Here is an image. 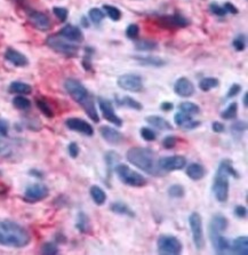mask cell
Instances as JSON below:
<instances>
[{
  "mask_svg": "<svg viewBox=\"0 0 248 255\" xmlns=\"http://www.w3.org/2000/svg\"><path fill=\"white\" fill-rule=\"evenodd\" d=\"M126 159L133 166H135L144 173L152 175V177H160L163 171L160 170L158 164V154L150 148L133 147L129 148L126 153Z\"/></svg>",
  "mask_w": 248,
  "mask_h": 255,
  "instance_id": "cell-1",
  "label": "cell"
},
{
  "mask_svg": "<svg viewBox=\"0 0 248 255\" xmlns=\"http://www.w3.org/2000/svg\"><path fill=\"white\" fill-rule=\"evenodd\" d=\"M30 242V233L23 226L13 221H0V245L22 249Z\"/></svg>",
  "mask_w": 248,
  "mask_h": 255,
  "instance_id": "cell-2",
  "label": "cell"
},
{
  "mask_svg": "<svg viewBox=\"0 0 248 255\" xmlns=\"http://www.w3.org/2000/svg\"><path fill=\"white\" fill-rule=\"evenodd\" d=\"M64 87L67 89L68 94L72 98V100H74V101L85 110V112L87 113L89 118L94 123H99V117L98 111H96L94 100H93L92 95L89 94L87 88H86L80 81L74 78H68L67 80L64 81Z\"/></svg>",
  "mask_w": 248,
  "mask_h": 255,
  "instance_id": "cell-3",
  "label": "cell"
},
{
  "mask_svg": "<svg viewBox=\"0 0 248 255\" xmlns=\"http://www.w3.org/2000/svg\"><path fill=\"white\" fill-rule=\"evenodd\" d=\"M229 177L239 178V173L235 170L231 160L224 159L219 165L213 182V192L219 203H226L229 199Z\"/></svg>",
  "mask_w": 248,
  "mask_h": 255,
  "instance_id": "cell-4",
  "label": "cell"
},
{
  "mask_svg": "<svg viewBox=\"0 0 248 255\" xmlns=\"http://www.w3.org/2000/svg\"><path fill=\"white\" fill-rule=\"evenodd\" d=\"M113 171L116 172L119 180L122 181L124 184L128 185V187L141 188L144 187V185L148 183V180L142 174L132 170V168L126 164H118Z\"/></svg>",
  "mask_w": 248,
  "mask_h": 255,
  "instance_id": "cell-5",
  "label": "cell"
},
{
  "mask_svg": "<svg viewBox=\"0 0 248 255\" xmlns=\"http://www.w3.org/2000/svg\"><path fill=\"white\" fill-rule=\"evenodd\" d=\"M46 44L50 50L67 57H75L79 53V47L77 45L64 39V38L58 36V34L57 36L53 34V36L48 37L46 39Z\"/></svg>",
  "mask_w": 248,
  "mask_h": 255,
  "instance_id": "cell-6",
  "label": "cell"
},
{
  "mask_svg": "<svg viewBox=\"0 0 248 255\" xmlns=\"http://www.w3.org/2000/svg\"><path fill=\"white\" fill-rule=\"evenodd\" d=\"M189 225H190L192 240H194L195 247L198 251H201L206 245L205 235H204V226H202V218L198 212L191 213L189 216Z\"/></svg>",
  "mask_w": 248,
  "mask_h": 255,
  "instance_id": "cell-7",
  "label": "cell"
},
{
  "mask_svg": "<svg viewBox=\"0 0 248 255\" xmlns=\"http://www.w3.org/2000/svg\"><path fill=\"white\" fill-rule=\"evenodd\" d=\"M157 247L158 253L164 255H177L183 250L181 240L173 235H160L157 240Z\"/></svg>",
  "mask_w": 248,
  "mask_h": 255,
  "instance_id": "cell-8",
  "label": "cell"
},
{
  "mask_svg": "<svg viewBox=\"0 0 248 255\" xmlns=\"http://www.w3.org/2000/svg\"><path fill=\"white\" fill-rule=\"evenodd\" d=\"M117 85L119 88L127 92L140 93L143 91V79L139 75H122L117 80Z\"/></svg>",
  "mask_w": 248,
  "mask_h": 255,
  "instance_id": "cell-9",
  "label": "cell"
},
{
  "mask_svg": "<svg viewBox=\"0 0 248 255\" xmlns=\"http://www.w3.org/2000/svg\"><path fill=\"white\" fill-rule=\"evenodd\" d=\"M187 158L180 154H174V156H168L160 158L158 164H159L160 170L163 172H174L181 171L187 166Z\"/></svg>",
  "mask_w": 248,
  "mask_h": 255,
  "instance_id": "cell-10",
  "label": "cell"
},
{
  "mask_svg": "<svg viewBox=\"0 0 248 255\" xmlns=\"http://www.w3.org/2000/svg\"><path fill=\"white\" fill-rule=\"evenodd\" d=\"M99 110L102 111V115L104 118L108 120L109 123H111L112 125H115L117 127H122L123 126V119L117 115L115 111V108H113L112 103L109 101V100L99 98L98 99Z\"/></svg>",
  "mask_w": 248,
  "mask_h": 255,
  "instance_id": "cell-11",
  "label": "cell"
},
{
  "mask_svg": "<svg viewBox=\"0 0 248 255\" xmlns=\"http://www.w3.org/2000/svg\"><path fill=\"white\" fill-rule=\"evenodd\" d=\"M208 235L213 245V249H214L216 253L223 254V253H226L230 250V242L225 238V237H223L221 235V231H219V230H216L215 228H213V227L209 226Z\"/></svg>",
  "mask_w": 248,
  "mask_h": 255,
  "instance_id": "cell-12",
  "label": "cell"
},
{
  "mask_svg": "<svg viewBox=\"0 0 248 255\" xmlns=\"http://www.w3.org/2000/svg\"><path fill=\"white\" fill-rule=\"evenodd\" d=\"M48 195H50V190H48L46 185L41 183H36L25 189L24 198H25V201L30 203H37L46 199Z\"/></svg>",
  "mask_w": 248,
  "mask_h": 255,
  "instance_id": "cell-13",
  "label": "cell"
},
{
  "mask_svg": "<svg viewBox=\"0 0 248 255\" xmlns=\"http://www.w3.org/2000/svg\"><path fill=\"white\" fill-rule=\"evenodd\" d=\"M158 23L166 29H178L189 26V20L181 14H173V15H164L158 19Z\"/></svg>",
  "mask_w": 248,
  "mask_h": 255,
  "instance_id": "cell-14",
  "label": "cell"
},
{
  "mask_svg": "<svg viewBox=\"0 0 248 255\" xmlns=\"http://www.w3.org/2000/svg\"><path fill=\"white\" fill-rule=\"evenodd\" d=\"M65 125L69 129L74 132L84 134L86 136H93L94 134V128L91 124L80 118H69L65 120Z\"/></svg>",
  "mask_w": 248,
  "mask_h": 255,
  "instance_id": "cell-15",
  "label": "cell"
},
{
  "mask_svg": "<svg viewBox=\"0 0 248 255\" xmlns=\"http://www.w3.org/2000/svg\"><path fill=\"white\" fill-rule=\"evenodd\" d=\"M99 134L111 146H119V144H122L125 141V137H124L123 134L111 126H101L99 127Z\"/></svg>",
  "mask_w": 248,
  "mask_h": 255,
  "instance_id": "cell-16",
  "label": "cell"
},
{
  "mask_svg": "<svg viewBox=\"0 0 248 255\" xmlns=\"http://www.w3.org/2000/svg\"><path fill=\"white\" fill-rule=\"evenodd\" d=\"M29 22L40 31H47L50 29V20L46 14L38 10H31L29 12Z\"/></svg>",
  "mask_w": 248,
  "mask_h": 255,
  "instance_id": "cell-17",
  "label": "cell"
},
{
  "mask_svg": "<svg viewBox=\"0 0 248 255\" xmlns=\"http://www.w3.org/2000/svg\"><path fill=\"white\" fill-rule=\"evenodd\" d=\"M174 123L176 124V126H178L183 130H191V129H195V128H197V127L200 126V122L195 120L194 118H192V116L188 115V113L182 112V111L175 113Z\"/></svg>",
  "mask_w": 248,
  "mask_h": 255,
  "instance_id": "cell-18",
  "label": "cell"
},
{
  "mask_svg": "<svg viewBox=\"0 0 248 255\" xmlns=\"http://www.w3.org/2000/svg\"><path fill=\"white\" fill-rule=\"evenodd\" d=\"M175 94L181 98H190L195 94V86L188 78H178L174 84Z\"/></svg>",
  "mask_w": 248,
  "mask_h": 255,
  "instance_id": "cell-19",
  "label": "cell"
},
{
  "mask_svg": "<svg viewBox=\"0 0 248 255\" xmlns=\"http://www.w3.org/2000/svg\"><path fill=\"white\" fill-rule=\"evenodd\" d=\"M58 36L71 41V43H81L84 40L82 31L78 26H72V24H67V26L62 27L60 32H58Z\"/></svg>",
  "mask_w": 248,
  "mask_h": 255,
  "instance_id": "cell-20",
  "label": "cell"
},
{
  "mask_svg": "<svg viewBox=\"0 0 248 255\" xmlns=\"http://www.w3.org/2000/svg\"><path fill=\"white\" fill-rule=\"evenodd\" d=\"M5 58L9 63H12L13 65L19 68L26 67V65L29 64V60H27L25 55L22 54L19 51L14 50V48H8V50L5 51Z\"/></svg>",
  "mask_w": 248,
  "mask_h": 255,
  "instance_id": "cell-21",
  "label": "cell"
},
{
  "mask_svg": "<svg viewBox=\"0 0 248 255\" xmlns=\"http://www.w3.org/2000/svg\"><path fill=\"white\" fill-rule=\"evenodd\" d=\"M134 60L143 67L161 68L166 65V61L158 56H134Z\"/></svg>",
  "mask_w": 248,
  "mask_h": 255,
  "instance_id": "cell-22",
  "label": "cell"
},
{
  "mask_svg": "<svg viewBox=\"0 0 248 255\" xmlns=\"http://www.w3.org/2000/svg\"><path fill=\"white\" fill-rule=\"evenodd\" d=\"M146 122L151 125L154 128H158V129H161V130H172L173 129V126H172V124L164 118V117H160V116H156V115H152V116H148L146 117Z\"/></svg>",
  "mask_w": 248,
  "mask_h": 255,
  "instance_id": "cell-23",
  "label": "cell"
},
{
  "mask_svg": "<svg viewBox=\"0 0 248 255\" xmlns=\"http://www.w3.org/2000/svg\"><path fill=\"white\" fill-rule=\"evenodd\" d=\"M187 175L192 181H200L206 175V170L201 164L191 163L187 167Z\"/></svg>",
  "mask_w": 248,
  "mask_h": 255,
  "instance_id": "cell-24",
  "label": "cell"
},
{
  "mask_svg": "<svg viewBox=\"0 0 248 255\" xmlns=\"http://www.w3.org/2000/svg\"><path fill=\"white\" fill-rule=\"evenodd\" d=\"M110 211L115 213V214L127 216V218H135V212L129 207L126 203L123 202H115L110 205Z\"/></svg>",
  "mask_w": 248,
  "mask_h": 255,
  "instance_id": "cell-25",
  "label": "cell"
},
{
  "mask_svg": "<svg viewBox=\"0 0 248 255\" xmlns=\"http://www.w3.org/2000/svg\"><path fill=\"white\" fill-rule=\"evenodd\" d=\"M230 250L232 253L238 255H247L248 254V238L247 236H240L233 240L232 244H230Z\"/></svg>",
  "mask_w": 248,
  "mask_h": 255,
  "instance_id": "cell-26",
  "label": "cell"
},
{
  "mask_svg": "<svg viewBox=\"0 0 248 255\" xmlns=\"http://www.w3.org/2000/svg\"><path fill=\"white\" fill-rule=\"evenodd\" d=\"M8 92L12 94H17V95H27L32 92V87L29 84L22 81H13L9 85Z\"/></svg>",
  "mask_w": 248,
  "mask_h": 255,
  "instance_id": "cell-27",
  "label": "cell"
},
{
  "mask_svg": "<svg viewBox=\"0 0 248 255\" xmlns=\"http://www.w3.org/2000/svg\"><path fill=\"white\" fill-rule=\"evenodd\" d=\"M89 194H91L93 202L98 206H102L105 204L106 194L101 187H99V185H93V187L89 189Z\"/></svg>",
  "mask_w": 248,
  "mask_h": 255,
  "instance_id": "cell-28",
  "label": "cell"
},
{
  "mask_svg": "<svg viewBox=\"0 0 248 255\" xmlns=\"http://www.w3.org/2000/svg\"><path fill=\"white\" fill-rule=\"evenodd\" d=\"M119 160H120V156L118 153H116V151L110 150V151H106L104 153V161H105L106 168H108L109 174H111V172L115 170V167L119 164Z\"/></svg>",
  "mask_w": 248,
  "mask_h": 255,
  "instance_id": "cell-29",
  "label": "cell"
},
{
  "mask_svg": "<svg viewBox=\"0 0 248 255\" xmlns=\"http://www.w3.org/2000/svg\"><path fill=\"white\" fill-rule=\"evenodd\" d=\"M157 41L152 39H137L135 41V50L139 51H152L158 50Z\"/></svg>",
  "mask_w": 248,
  "mask_h": 255,
  "instance_id": "cell-30",
  "label": "cell"
},
{
  "mask_svg": "<svg viewBox=\"0 0 248 255\" xmlns=\"http://www.w3.org/2000/svg\"><path fill=\"white\" fill-rule=\"evenodd\" d=\"M77 229L79 231L82 233H89L92 230V225L91 221H89V218L87 215L85 214L84 212H80L78 214V219H77Z\"/></svg>",
  "mask_w": 248,
  "mask_h": 255,
  "instance_id": "cell-31",
  "label": "cell"
},
{
  "mask_svg": "<svg viewBox=\"0 0 248 255\" xmlns=\"http://www.w3.org/2000/svg\"><path fill=\"white\" fill-rule=\"evenodd\" d=\"M209 226L213 227V228H215L216 230H219V231L223 232V231H225L226 229H228L229 221L224 215L216 214V215L213 216V219H212L211 223H209Z\"/></svg>",
  "mask_w": 248,
  "mask_h": 255,
  "instance_id": "cell-32",
  "label": "cell"
},
{
  "mask_svg": "<svg viewBox=\"0 0 248 255\" xmlns=\"http://www.w3.org/2000/svg\"><path fill=\"white\" fill-rule=\"evenodd\" d=\"M219 85H220V80L218 78H214V77L202 78L201 80L199 81V88H200L202 92L212 91V89L219 87Z\"/></svg>",
  "mask_w": 248,
  "mask_h": 255,
  "instance_id": "cell-33",
  "label": "cell"
},
{
  "mask_svg": "<svg viewBox=\"0 0 248 255\" xmlns=\"http://www.w3.org/2000/svg\"><path fill=\"white\" fill-rule=\"evenodd\" d=\"M238 115V104L236 102H231L221 113V118L224 120H232L237 118Z\"/></svg>",
  "mask_w": 248,
  "mask_h": 255,
  "instance_id": "cell-34",
  "label": "cell"
},
{
  "mask_svg": "<svg viewBox=\"0 0 248 255\" xmlns=\"http://www.w3.org/2000/svg\"><path fill=\"white\" fill-rule=\"evenodd\" d=\"M178 109H180V111L184 112V113H188V115H190V116L198 115V113L200 112V106L196 104V103H192V102L181 103V104L178 105Z\"/></svg>",
  "mask_w": 248,
  "mask_h": 255,
  "instance_id": "cell-35",
  "label": "cell"
},
{
  "mask_svg": "<svg viewBox=\"0 0 248 255\" xmlns=\"http://www.w3.org/2000/svg\"><path fill=\"white\" fill-rule=\"evenodd\" d=\"M120 105H124L126 106V108L128 109H133V110H136V111H140V110L143 109L142 104L139 101H136L135 99L130 98V96H124V98L120 100Z\"/></svg>",
  "mask_w": 248,
  "mask_h": 255,
  "instance_id": "cell-36",
  "label": "cell"
},
{
  "mask_svg": "<svg viewBox=\"0 0 248 255\" xmlns=\"http://www.w3.org/2000/svg\"><path fill=\"white\" fill-rule=\"evenodd\" d=\"M103 12H104L112 21H115V22H118V21L122 19V12H120L118 7L111 5H103Z\"/></svg>",
  "mask_w": 248,
  "mask_h": 255,
  "instance_id": "cell-37",
  "label": "cell"
},
{
  "mask_svg": "<svg viewBox=\"0 0 248 255\" xmlns=\"http://www.w3.org/2000/svg\"><path fill=\"white\" fill-rule=\"evenodd\" d=\"M36 104L38 106V109H39L40 111L47 117V118H53V117H54V111H53V109L50 108V105L48 104L47 101H45L44 99H37L36 100Z\"/></svg>",
  "mask_w": 248,
  "mask_h": 255,
  "instance_id": "cell-38",
  "label": "cell"
},
{
  "mask_svg": "<svg viewBox=\"0 0 248 255\" xmlns=\"http://www.w3.org/2000/svg\"><path fill=\"white\" fill-rule=\"evenodd\" d=\"M168 195L172 198L181 199L185 196V189L182 184H173L168 188Z\"/></svg>",
  "mask_w": 248,
  "mask_h": 255,
  "instance_id": "cell-39",
  "label": "cell"
},
{
  "mask_svg": "<svg viewBox=\"0 0 248 255\" xmlns=\"http://www.w3.org/2000/svg\"><path fill=\"white\" fill-rule=\"evenodd\" d=\"M13 104L16 109H19V110H27V109H30L31 102L29 99L24 98L23 95H17L13 99Z\"/></svg>",
  "mask_w": 248,
  "mask_h": 255,
  "instance_id": "cell-40",
  "label": "cell"
},
{
  "mask_svg": "<svg viewBox=\"0 0 248 255\" xmlns=\"http://www.w3.org/2000/svg\"><path fill=\"white\" fill-rule=\"evenodd\" d=\"M88 16L93 23L99 24L103 20H104L105 13L103 12L101 8H92L91 10H89Z\"/></svg>",
  "mask_w": 248,
  "mask_h": 255,
  "instance_id": "cell-41",
  "label": "cell"
},
{
  "mask_svg": "<svg viewBox=\"0 0 248 255\" xmlns=\"http://www.w3.org/2000/svg\"><path fill=\"white\" fill-rule=\"evenodd\" d=\"M232 46L237 51H243L246 48V36L245 34H238L232 41Z\"/></svg>",
  "mask_w": 248,
  "mask_h": 255,
  "instance_id": "cell-42",
  "label": "cell"
},
{
  "mask_svg": "<svg viewBox=\"0 0 248 255\" xmlns=\"http://www.w3.org/2000/svg\"><path fill=\"white\" fill-rule=\"evenodd\" d=\"M140 134L141 136H142V139L147 141V142H152V141L157 139L156 132H154L153 129L149 128V127H142L140 130Z\"/></svg>",
  "mask_w": 248,
  "mask_h": 255,
  "instance_id": "cell-43",
  "label": "cell"
},
{
  "mask_svg": "<svg viewBox=\"0 0 248 255\" xmlns=\"http://www.w3.org/2000/svg\"><path fill=\"white\" fill-rule=\"evenodd\" d=\"M246 129H247V123L245 120H237V122H235L231 125L232 134H236V135L240 136Z\"/></svg>",
  "mask_w": 248,
  "mask_h": 255,
  "instance_id": "cell-44",
  "label": "cell"
},
{
  "mask_svg": "<svg viewBox=\"0 0 248 255\" xmlns=\"http://www.w3.org/2000/svg\"><path fill=\"white\" fill-rule=\"evenodd\" d=\"M139 34H140V26H137V24L133 23V24H129V26H127L126 37L128 38V39L136 40L137 37H139Z\"/></svg>",
  "mask_w": 248,
  "mask_h": 255,
  "instance_id": "cell-45",
  "label": "cell"
},
{
  "mask_svg": "<svg viewBox=\"0 0 248 255\" xmlns=\"http://www.w3.org/2000/svg\"><path fill=\"white\" fill-rule=\"evenodd\" d=\"M209 10H211L212 14H214V15L219 16V17H223L228 14L226 13V10L224 9V7L219 5V3H216V2H213L209 5Z\"/></svg>",
  "mask_w": 248,
  "mask_h": 255,
  "instance_id": "cell-46",
  "label": "cell"
},
{
  "mask_svg": "<svg viewBox=\"0 0 248 255\" xmlns=\"http://www.w3.org/2000/svg\"><path fill=\"white\" fill-rule=\"evenodd\" d=\"M41 253L46 255H55L58 253V249L54 243H45L41 246Z\"/></svg>",
  "mask_w": 248,
  "mask_h": 255,
  "instance_id": "cell-47",
  "label": "cell"
},
{
  "mask_svg": "<svg viewBox=\"0 0 248 255\" xmlns=\"http://www.w3.org/2000/svg\"><path fill=\"white\" fill-rule=\"evenodd\" d=\"M53 13L54 15L61 21V22H64V21L68 19V15H69V10L67 8H64V7H54Z\"/></svg>",
  "mask_w": 248,
  "mask_h": 255,
  "instance_id": "cell-48",
  "label": "cell"
},
{
  "mask_svg": "<svg viewBox=\"0 0 248 255\" xmlns=\"http://www.w3.org/2000/svg\"><path fill=\"white\" fill-rule=\"evenodd\" d=\"M176 143H177V137L174 135L166 136L163 140V147L165 149H173V148L176 146Z\"/></svg>",
  "mask_w": 248,
  "mask_h": 255,
  "instance_id": "cell-49",
  "label": "cell"
},
{
  "mask_svg": "<svg viewBox=\"0 0 248 255\" xmlns=\"http://www.w3.org/2000/svg\"><path fill=\"white\" fill-rule=\"evenodd\" d=\"M242 92V86L239 84H233L230 86V88L228 89V93H226V99H233L235 96H237L239 93Z\"/></svg>",
  "mask_w": 248,
  "mask_h": 255,
  "instance_id": "cell-50",
  "label": "cell"
},
{
  "mask_svg": "<svg viewBox=\"0 0 248 255\" xmlns=\"http://www.w3.org/2000/svg\"><path fill=\"white\" fill-rule=\"evenodd\" d=\"M69 154H70L71 158H77L79 153H80V149H79V146L75 142H71L68 147Z\"/></svg>",
  "mask_w": 248,
  "mask_h": 255,
  "instance_id": "cell-51",
  "label": "cell"
},
{
  "mask_svg": "<svg viewBox=\"0 0 248 255\" xmlns=\"http://www.w3.org/2000/svg\"><path fill=\"white\" fill-rule=\"evenodd\" d=\"M235 215L237 216L238 219H245L247 216V208L245 206L243 205H238L235 207Z\"/></svg>",
  "mask_w": 248,
  "mask_h": 255,
  "instance_id": "cell-52",
  "label": "cell"
},
{
  "mask_svg": "<svg viewBox=\"0 0 248 255\" xmlns=\"http://www.w3.org/2000/svg\"><path fill=\"white\" fill-rule=\"evenodd\" d=\"M223 7H224V9L226 10V13L233 14V15H236V14L239 13V9L237 8L235 5H232V3L229 2V1H226L224 5H223Z\"/></svg>",
  "mask_w": 248,
  "mask_h": 255,
  "instance_id": "cell-53",
  "label": "cell"
},
{
  "mask_svg": "<svg viewBox=\"0 0 248 255\" xmlns=\"http://www.w3.org/2000/svg\"><path fill=\"white\" fill-rule=\"evenodd\" d=\"M212 128H213V130H214L215 133L221 134V133H224L225 126L223 125L221 122H214V123L212 124Z\"/></svg>",
  "mask_w": 248,
  "mask_h": 255,
  "instance_id": "cell-54",
  "label": "cell"
},
{
  "mask_svg": "<svg viewBox=\"0 0 248 255\" xmlns=\"http://www.w3.org/2000/svg\"><path fill=\"white\" fill-rule=\"evenodd\" d=\"M8 123H7L5 119H0V134H1L2 136H6L7 134H8Z\"/></svg>",
  "mask_w": 248,
  "mask_h": 255,
  "instance_id": "cell-55",
  "label": "cell"
},
{
  "mask_svg": "<svg viewBox=\"0 0 248 255\" xmlns=\"http://www.w3.org/2000/svg\"><path fill=\"white\" fill-rule=\"evenodd\" d=\"M174 108V104L172 102H163L160 104V109L163 110V111L167 112V111H172Z\"/></svg>",
  "mask_w": 248,
  "mask_h": 255,
  "instance_id": "cell-56",
  "label": "cell"
},
{
  "mask_svg": "<svg viewBox=\"0 0 248 255\" xmlns=\"http://www.w3.org/2000/svg\"><path fill=\"white\" fill-rule=\"evenodd\" d=\"M243 103H244V106L247 108V106H248V93H245V94H244Z\"/></svg>",
  "mask_w": 248,
  "mask_h": 255,
  "instance_id": "cell-57",
  "label": "cell"
},
{
  "mask_svg": "<svg viewBox=\"0 0 248 255\" xmlns=\"http://www.w3.org/2000/svg\"><path fill=\"white\" fill-rule=\"evenodd\" d=\"M31 174H36V175H33V177H37V178H43V175H41V173L40 172H36V171H31L30 172Z\"/></svg>",
  "mask_w": 248,
  "mask_h": 255,
  "instance_id": "cell-58",
  "label": "cell"
},
{
  "mask_svg": "<svg viewBox=\"0 0 248 255\" xmlns=\"http://www.w3.org/2000/svg\"><path fill=\"white\" fill-rule=\"evenodd\" d=\"M81 22H82V26H84L85 27H88V26H89V23H88V21H86L85 17H82V21H81Z\"/></svg>",
  "mask_w": 248,
  "mask_h": 255,
  "instance_id": "cell-59",
  "label": "cell"
}]
</instances>
